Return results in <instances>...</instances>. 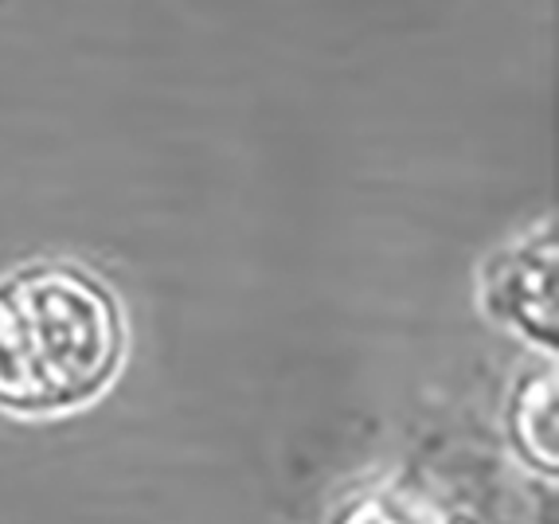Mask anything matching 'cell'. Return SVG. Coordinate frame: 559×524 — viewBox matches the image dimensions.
Listing matches in <instances>:
<instances>
[{
  "label": "cell",
  "instance_id": "obj_3",
  "mask_svg": "<svg viewBox=\"0 0 559 524\" xmlns=\"http://www.w3.org/2000/svg\"><path fill=\"white\" fill-rule=\"evenodd\" d=\"M513 434L521 450L540 466H556V384L532 380L513 407Z\"/></svg>",
  "mask_w": 559,
  "mask_h": 524
},
{
  "label": "cell",
  "instance_id": "obj_2",
  "mask_svg": "<svg viewBox=\"0 0 559 524\" xmlns=\"http://www.w3.org/2000/svg\"><path fill=\"white\" fill-rule=\"evenodd\" d=\"M489 306L504 321H513L528 337L544 341L556 333V243L532 239L524 247H513L504 259L493 262L489 282H485Z\"/></svg>",
  "mask_w": 559,
  "mask_h": 524
},
{
  "label": "cell",
  "instance_id": "obj_1",
  "mask_svg": "<svg viewBox=\"0 0 559 524\" xmlns=\"http://www.w3.org/2000/svg\"><path fill=\"white\" fill-rule=\"evenodd\" d=\"M126 329L114 294L79 266H28L0 282V407L67 412L114 380Z\"/></svg>",
  "mask_w": 559,
  "mask_h": 524
}]
</instances>
